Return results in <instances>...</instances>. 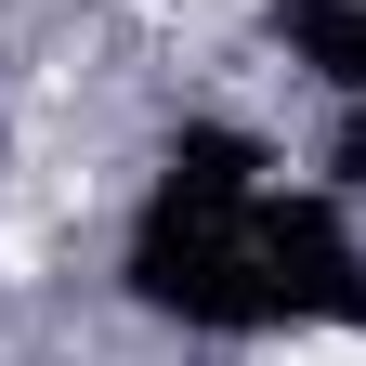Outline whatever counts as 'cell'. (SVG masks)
Masks as SVG:
<instances>
[{"mask_svg": "<svg viewBox=\"0 0 366 366\" xmlns=\"http://www.w3.org/2000/svg\"><path fill=\"white\" fill-rule=\"evenodd\" d=\"M131 301L183 314V327H222V340H262V327H366V249L327 197H301L274 170L262 131L236 118H197L170 131V170L144 222H131Z\"/></svg>", "mask_w": 366, "mask_h": 366, "instance_id": "1", "label": "cell"}]
</instances>
